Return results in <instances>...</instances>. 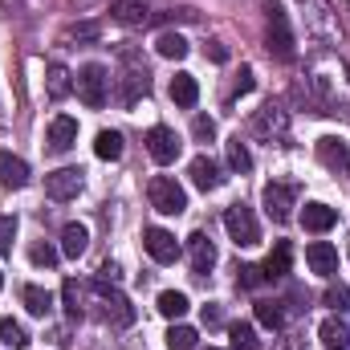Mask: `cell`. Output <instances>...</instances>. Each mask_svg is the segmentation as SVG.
I'll use <instances>...</instances> for the list:
<instances>
[{"mask_svg": "<svg viewBox=\"0 0 350 350\" xmlns=\"http://www.w3.org/2000/svg\"><path fill=\"white\" fill-rule=\"evenodd\" d=\"M74 90H78V98L86 102L90 110H102L106 98H110V74H106V66H82Z\"/></svg>", "mask_w": 350, "mask_h": 350, "instance_id": "obj_4", "label": "cell"}, {"mask_svg": "<svg viewBox=\"0 0 350 350\" xmlns=\"http://www.w3.org/2000/svg\"><path fill=\"white\" fill-rule=\"evenodd\" d=\"M237 285H241V289H257V285H265V269L261 265H241V269H237Z\"/></svg>", "mask_w": 350, "mask_h": 350, "instance_id": "obj_37", "label": "cell"}, {"mask_svg": "<svg viewBox=\"0 0 350 350\" xmlns=\"http://www.w3.org/2000/svg\"><path fill=\"white\" fill-rule=\"evenodd\" d=\"M155 49H159V57H167V62H183L187 57V41L179 37V33H159V41H155Z\"/></svg>", "mask_w": 350, "mask_h": 350, "instance_id": "obj_29", "label": "cell"}, {"mask_svg": "<svg viewBox=\"0 0 350 350\" xmlns=\"http://www.w3.org/2000/svg\"><path fill=\"white\" fill-rule=\"evenodd\" d=\"M285 131H289V110H281V106L269 102V106H261V110L253 114V135H257V139H269V143H273V139H281Z\"/></svg>", "mask_w": 350, "mask_h": 350, "instance_id": "obj_12", "label": "cell"}, {"mask_svg": "<svg viewBox=\"0 0 350 350\" xmlns=\"http://www.w3.org/2000/svg\"><path fill=\"white\" fill-rule=\"evenodd\" d=\"M301 224H306V232H330L338 224V212L330 204H306L301 208Z\"/></svg>", "mask_w": 350, "mask_h": 350, "instance_id": "obj_19", "label": "cell"}, {"mask_svg": "<svg viewBox=\"0 0 350 350\" xmlns=\"http://www.w3.org/2000/svg\"><path fill=\"white\" fill-rule=\"evenodd\" d=\"M179 147H183V143L175 139L172 126H151V131H147V151H151L155 163H163V167L175 163V159H179Z\"/></svg>", "mask_w": 350, "mask_h": 350, "instance_id": "obj_13", "label": "cell"}, {"mask_svg": "<svg viewBox=\"0 0 350 350\" xmlns=\"http://www.w3.org/2000/svg\"><path fill=\"white\" fill-rule=\"evenodd\" d=\"M159 314H163V318H183V314H187V297H183V293H175V289H167V293H159Z\"/></svg>", "mask_w": 350, "mask_h": 350, "instance_id": "obj_34", "label": "cell"}, {"mask_svg": "<svg viewBox=\"0 0 350 350\" xmlns=\"http://www.w3.org/2000/svg\"><path fill=\"white\" fill-rule=\"evenodd\" d=\"M187 175H191V183H196L200 191H216V187L224 183V175H220V167H216V159H208V155H196L191 167H187Z\"/></svg>", "mask_w": 350, "mask_h": 350, "instance_id": "obj_17", "label": "cell"}, {"mask_svg": "<svg viewBox=\"0 0 350 350\" xmlns=\"http://www.w3.org/2000/svg\"><path fill=\"white\" fill-rule=\"evenodd\" d=\"M172 102L175 106H183V110H191V106L200 102V86H196L191 74H175L172 78Z\"/></svg>", "mask_w": 350, "mask_h": 350, "instance_id": "obj_26", "label": "cell"}, {"mask_svg": "<svg viewBox=\"0 0 350 350\" xmlns=\"http://www.w3.org/2000/svg\"><path fill=\"white\" fill-rule=\"evenodd\" d=\"M224 228H228V237H232L237 249H253V245L261 241V224H257V216H253L249 204L224 208Z\"/></svg>", "mask_w": 350, "mask_h": 350, "instance_id": "obj_3", "label": "cell"}, {"mask_svg": "<svg viewBox=\"0 0 350 350\" xmlns=\"http://www.w3.org/2000/svg\"><path fill=\"white\" fill-rule=\"evenodd\" d=\"M62 297H66V314H70V322H78V318H82V289H78V281H66Z\"/></svg>", "mask_w": 350, "mask_h": 350, "instance_id": "obj_36", "label": "cell"}, {"mask_svg": "<svg viewBox=\"0 0 350 350\" xmlns=\"http://www.w3.org/2000/svg\"><path fill=\"white\" fill-rule=\"evenodd\" d=\"M82 167H62V172H49L45 175V196L49 200H57V204H66V200H74L78 191H82Z\"/></svg>", "mask_w": 350, "mask_h": 350, "instance_id": "obj_10", "label": "cell"}, {"mask_svg": "<svg viewBox=\"0 0 350 350\" xmlns=\"http://www.w3.org/2000/svg\"><path fill=\"white\" fill-rule=\"evenodd\" d=\"M318 163L338 175H350V143L338 135H322L318 139Z\"/></svg>", "mask_w": 350, "mask_h": 350, "instance_id": "obj_11", "label": "cell"}, {"mask_svg": "<svg viewBox=\"0 0 350 350\" xmlns=\"http://www.w3.org/2000/svg\"><path fill=\"white\" fill-rule=\"evenodd\" d=\"M301 8H306V33L330 45V41L338 37V21H334L330 4H326V0H301Z\"/></svg>", "mask_w": 350, "mask_h": 350, "instance_id": "obj_8", "label": "cell"}, {"mask_svg": "<svg viewBox=\"0 0 350 350\" xmlns=\"http://www.w3.org/2000/svg\"><path fill=\"white\" fill-rule=\"evenodd\" d=\"M265 212H269V220H277V224H285L289 216H293V208H297V183H265Z\"/></svg>", "mask_w": 350, "mask_h": 350, "instance_id": "obj_9", "label": "cell"}, {"mask_svg": "<svg viewBox=\"0 0 350 350\" xmlns=\"http://www.w3.org/2000/svg\"><path fill=\"white\" fill-rule=\"evenodd\" d=\"M228 338H232V350H261L257 330H253L249 322H232V326H228Z\"/></svg>", "mask_w": 350, "mask_h": 350, "instance_id": "obj_31", "label": "cell"}, {"mask_svg": "<svg viewBox=\"0 0 350 350\" xmlns=\"http://www.w3.org/2000/svg\"><path fill=\"white\" fill-rule=\"evenodd\" d=\"M98 21H78V25H70L66 29V41H98Z\"/></svg>", "mask_w": 350, "mask_h": 350, "instance_id": "obj_38", "label": "cell"}, {"mask_svg": "<svg viewBox=\"0 0 350 350\" xmlns=\"http://www.w3.org/2000/svg\"><path fill=\"white\" fill-rule=\"evenodd\" d=\"M12 237H16V216L0 212V257H8V253H12Z\"/></svg>", "mask_w": 350, "mask_h": 350, "instance_id": "obj_40", "label": "cell"}, {"mask_svg": "<svg viewBox=\"0 0 350 350\" xmlns=\"http://www.w3.org/2000/svg\"><path fill=\"white\" fill-rule=\"evenodd\" d=\"M187 257H191V269H196L200 277L216 265V245L208 241V232H191V237H187Z\"/></svg>", "mask_w": 350, "mask_h": 350, "instance_id": "obj_16", "label": "cell"}, {"mask_svg": "<svg viewBox=\"0 0 350 350\" xmlns=\"http://www.w3.org/2000/svg\"><path fill=\"white\" fill-rule=\"evenodd\" d=\"M289 257H293V249H289V245H285V241H277V249H273V253H269V257H265V281H281V277H285V273H289Z\"/></svg>", "mask_w": 350, "mask_h": 350, "instance_id": "obj_27", "label": "cell"}, {"mask_svg": "<svg viewBox=\"0 0 350 350\" xmlns=\"http://www.w3.org/2000/svg\"><path fill=\"white\" fill-rule=\"evenodd\" d=\"M0 183L4 187H25L29 183V163L8 155V151H0Z\"/></svg>", "mask_w": 350, "mask_h": 350, "instance_id": "obj_23", "label": "cell"}, {"mask_svg": "<svg viewBox=\"0 0 350 350\" xmlns=\"http://www.w3.org/2000/svg\"><path fill=\"white\" fill-rule=\"evenodd\" d=\"M122 78H118V102L122 106H135L147 90H151V74H147V66L139 62V53L135 49H122Z\"/></svg>", "mask_w": 350, "mask_h": 350, "instance_id": "obj_2", "label": "cell"}, {"mask_svg": "<svg viewBox=\"0 0 350 350\" xmlns=\"http://www.w3.org/2000/svg\"><path fill=\"white\" fill-rule=\"evenodd\" d=\"M269 53L277 62H293V29L281 4H269Z\"/></svg>", "mask_w": 350, "mask_h": 350, "instance_id": "obj_6", "label": "cell"}, {"mask_svg": "<svg viewBox=\"0 0 350 350\" xmlns=\"http://www.w3.org/2000/svg\"><path fill=\"white\" fill-rule=\"evenodd\" d=\"M110 21H118V25H131V29H135V25H147V21H151V12H147L139 0H114V4H110Z\"/></svg>", "mask_w": 350, "mask_h": 350, "instance_id": "obj_21", "label": "cell"}, {"mask_svg": "<svg viewBox=\"0 0 350 350\" xmlns=\"http://www.w3.org/2000/svg\"><path fill=\"white\" fill-rule=\"evenodd\" d=\"M45 86H49V98H53V102H62V98L74 94V74H70L62 62H53V66L45 70Z\"/></svg>", "mask_w": 350, "mask_h": 350, "instance_id": "obj_22", "label": "cell"}, {"mask_svg": "<svg viewBox=\"0 0 350 350\" xmlns=\"http://www.w3.org/2000/svg\"><path fill=\"white\" fill-rule=\"evenodd\" d=\"M322 301H326L330 310H338V314L350 310V285H330V289L322 293Z\"/></svg>", "mask_w": 350, "mask_h": 350, "instance_id": "obj_39", "label": "cell"}, {"mask_svg": "<svg viewBox=\"0 0 350 350\" xmlns=\"http://www.w3.org/2000/svg\"><path fill=\"white\" fill-rule=\"evenodd\" d=\"M306 265L322 277H334L338 273V249L326 245V241H314V245H306Z\"/></svg>", "mask_w": 350, "mask_h": 350, "instance_id": "obj_15", "label": "cell"}, {"mask_svg": "<svg viewBox=\"0 0 350 350\" xmlns=\"http://www.w3.org/2000/svg\"><path fill=\"white\" fill-rule=\"evenodd\" d=\"M21 301H25V310H29L33 318H45V314L53 310V293L41 289V285H25V289H21Z\"/></svg>", "mask_w": 350, "mask_h": 350, "instance_id": "obj_25", "label": "cell"}, {"mask_svg": "<svg viewBox=\"0 0 350 350\" xmlns=\"http://www.w3.org/2000/svg\"><path fill=\"white\" fill-rule=\"evenodd\" d=\"M208 350H220V347H208Z\"/></svg>", "mask_w": 350, "mask_h": 350, "instance_id": "obj_47", "label": "cell"}, {"mask_svg": "<svg viewBox=\"0 0 350 350\" xmlns=\"http://www.w3.org/2000/svg\"><path fill=\"white\" fill-rule=\"evenodd\" d=\"M191 135H196L200 143H212V139H216V122H212L208 114H196V122H191Z\"/></svg>", "mask_w": 350, "mask_h": 350, "instance_id": "obj_41", "label": "cell"}, {"mask_svg": "<svg viewBox=\"0 0 350 350\" xmlns=\"http://www.w3.org/2000/svg\"><path fill=\"white\" fill-rule=\"evenodd\" d=\"M143 249L151 253V261H159V265H172L179 257V241H175L167 228H147L143 232Z\"/></svg>", "mask_w": 350, "mask_h": 350, "instance_id": "obj_14", "label": "cell"}, {"mask_svg": "<svg viewBox=\"0 0 350 350\" xmlns=\"http://www.w3.org/2000/svg\"><path fill=\"white\" fill-rule=\"evenodd\" d=\"M249 90H253V70L245 66V70H241V78H237V94H249Z\"/></svg>", "mask_w": 350, "mask_h": 350, "instance_id": "obj_43", "label": "cell"}, {"mask_svg": "<svg viewBox=\"0 0 350 350\" xmlns=\"http://www.w3.org/2000/svg\"><path fill=\"white\" fill-rule=\"evenodd\" d=\"M90 293L98 297V306H102V318H106V322H114V326H131V322H135L131 301H126L118 289H106V281H102V277L90 285Z\"/></svg>", "mask_w": 350, "mask_h": 350, "instance_id": "obj_7", "label": "cell"}, {"mask_svg": "<svg viewBox=\"0 0 350 350\" xmlns=\"http://www.w3.org/2000/svg\"><path fill=\"white\" fill-rule=\"evenodd\" d=\"M257 322H261L265 330H281V326H285L281 301H257Z\"/></svg>", "mask_w": 350, "mask_h": 350, "instance_id": "obj_32", "label": "cell"}, {"mask_svg": "<svg viewBox=\"0 0 350 350\" xmlns=\"http://www.w3.org/2000/svg\"><path fill=\"white\" fill-rule=\"evenodd\" d=\"M196 338H200V334H196L191 326H172V330H167V347L172 350H196Z\"/></svg>", "mask_w": 350, "mask_h": 350, "instance_id": "obj_35", "label": "cell"}, {"mask_svg": "<svg viewBox=\"0 0 350 350\" xmlns=\"http://www.w3.org/2000/svg\"><path fill=\"white\" fill-rule=\"evenodd\" d=\"M224 151H228V167H232V172H253V155H249V147H245V143H241V135H237V139H228V143H224Z\"/></svg>", "mask_w": 350, "mask_h": 350, "instance_id": "obj_30", "label": "cell"}, {"mask_svg": "<svg viewBox=\"0 0 350 350\" xmlns=\"http://www.w3.org/2000/svg\"><path fill=\"white\" fill-rule=\"evenodd\" d=\"M0 285H4V277H0Z\"/></svg>", "mask_w": 350, "mask_h": 350, "instance_id": "obj_48", "label": "cell"}, {"mask_svg": "<svg viewBox=\"0 0 350 350\" xmlns=\"http://www.w3.org/2000/svg\"><path fill=\"white\" fill-rule=\"evenodd\" d=\"M49 151H70L74 143H78V122L74 118H66V114H57L53 122H49Z\"/></svg>", "mask_w": 350, "mask_h": 350, "instance_id": "obj_18", "label": "cell"}, {"mask_svg": "<svg viewBox=\"0 0 350 350\" xmlns=\"http://www.w3.org/2000/svg\"><path fill=\"white\" fill-rule=\"evenodd\" d=\"M306 86H310V98H314L318 114H350V70L338 53L322 49L310 62Z\"/></svg>", "mask_w": 350, "mask_h": 350, "instance_id": "obj_1", "label": "cell"}, {"mask_svg": "<svg viewBox=\"0 0 350 350\" xmlns=\"http://www.w3.org/2000/svg\"><path fill=\"white\" fill-rule=\"evenodd\" d=\"M29 257H33V265H41V269H53L57 265V249L53 245H33Z\"/></svg>", "mask_w": 350, "mask_h": 350, "instance_id": "obj_42", "label": "cell"}, {"mask_svg": "<svg viewBox=\"0 0 350 350\" xmlns=\"http://www.w3.org/2000/svg\"><path fill=\"white\" fill-rule=\"evenodd\" d=\"M208 57H212V62H228V49H224L220 41H208Z\"/></svg>", "mask_w": 350, "mask_h": 350, "instance_id": "obj_44", "label": "cell"}, {"mask_svg": "<svg viewBox=\"0 0 350 350\" xmlns=\"http://www.w3.org/2000/svg\"><path fill=\"white\" fill-rule=\"evenodd\" d=\"M318 334H322L326 350H350V326L342 318H326V322L318 326Z\"/></svg>", "mask_w": 350, "mask_h": 350, "instance_id": "obj_24", "label": "cell"}, {"mask_svg": "<svg viewBox=\"0 0 350 350\" xmlns=\"http://www.w3.org/2000/svg\"><path fill=\"white\" fill-rule=\"evenodd\" d=\"M285 350H301V342H297V338L289 334V338H285Z\"/></svg>", "mask_w": 350, "mask_h": 350, "instance_id": "obj_46", "label": "cell"}, {"mask_svg": "<svg viewBox=\"0 0 350 350\" xmlns=\"http://www.w3.org/2000/svg\"><path fill=\"white\" fill-rule=\"evenodd\" d=\"M0 342L4 347H29V334H25V326L21 322H12V318H0Z\"/></svg>", "mask_w": 350, "mask_h": 350, "instance_id": "obj_33", "label": "cell"}, {"mask_svg": "<svg viewBox=\"0 0 350 350\" xmlns=\"http://www.w3.org/2000/svg\"><path fill=\"white\" fill-rule=\"evenodd\" d=\"M220 306H204V326H220Z\"/></svg>", "mask_w": 350, "mask_h": 350, "instance_id": "obj_45", "label": "cell"}, {"mask_svg": "<svg viewBox=\"0 0 350 350\" xmlns=\"http://www.w3.org/2000/svg\"><path fill=\"white\" fill-rule=\"evenodd\" d=\"M147 196H151V208L163 212V216H179L187 208V191L175 183L172 175H155L151 187H147Z\"/></svg>", "mask_w": 350, "mask_h": 350, "instance_id": "obj_5", "label": "cell"}, {"mask_svg": "<svg viewBox=\"0 0 350 350\" xmlns=\"http://www.w3.org/2000/svg\"><path fill=\"white\" fill-rule=\"evenodd\" d=\"M86 249H90V228H86V224H78V220H74V224H66V228H62V253L78 261Z\"/></svg>", "mask_w": 350, "mask_h": 350, "instance_id": "obj_20", "label": "cell"}, {"mask_svg": "<svg viewBox=\"0 0 350 350\" xmlns=\"http://www.w3.org/2000/svg\"><path fill=\"white\" fill-rule=\"evenodd\" d=\"M94 155L98 159H122V135L118 131H98V139H94Z\"/></svg>", "mask_w": 350, "mask_h": 350, "instance_id": "obj_28", "label": "cell"}]
</instances>
